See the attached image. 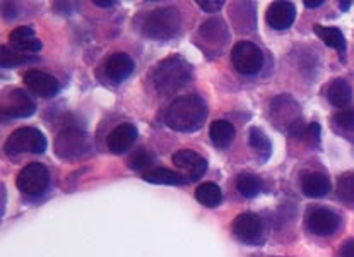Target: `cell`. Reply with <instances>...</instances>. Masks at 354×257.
I'll return each mask as SVG.
<instances>
[{
	"label": "cell",
	"instance_id": "obj_1",
	"mask_svg": "<svg viewBox=\"0 0 354 257\" xmlns=\"http://www.w3.org/2000/svg\"><path fill=\"white\" fill-rule=\"evenodd\" d=\"M165 124L178 132H195L207 118V105L198 95L178 96L165 110Z\"/></svg>",
	"mask_w": 354,
	"mask_h": 257
},
{
	"label": "cell",
	"instance_id": "obj_2",
	"mask_svg": "<svg viewBox=\"0 0 354 257\" xmlns=\"http://www.w3.org/2000/svg\"><path fill=\"white\" fill-rule=\"evenodd\" d=\"M192 78V65L180 55H171L161 60L153 71V85L161 96L176 95L180 89L189 86Z\"/></svg>",
	"mask_w": 354,
	"mask_h": 257
},
{
	"label": "cell",
	"instance_id": "obj_3",
	"mask_svg": "<svg viewBox=\"0 0 354 257\" xmlns=\"http://www.w3.org/2000/svg\"><path fill=\"white\" fill-rule=\"evenodd\" d=\"M182 28V16L176 7H161L146 16L142 23V35L158 42L175 38Z\"/></svg>",
	"mask_w": 354,
	"mask_h": 257
},
{
	"label": "cell",
	"instance_id": "obj_4",
	"mask_svg": "<svg viewBox=\"0 0 354 257\" xmlns=\"http://www.w3.org/2000/svg\"><path fill=\"white\" fill-rule=\"evenodd\" d=\"M342 227V216L325 206H310L305 213V230L319 238L337 233Z\"/></svg>",
	"mask_w": 354,
	"mask_h": 257
},
{
	"label": "cell",
	"instance_id": "obj_5",
	"mask_svg": "<svg viewBox=\"0 0 354 257\" xmlns=\"http://www.w3.org/2000/svg\"><path fill=\"white\" fill-rule=\"evenodd\" d=\"M48 148L46 137L41 130L35 127L16 129L6 141V153L17 157V154H43Z\"/></svg>",
	"mask_w": 354,
	"mask_h": 257
},
{
	"label": "cell",
	"instance_id": "obj_6",
	"mask_svg": "<svg viewBox=\"0 0 354 257\" xmlns=\"http://www.w3.org/2000/svg\"><path fill=\"white\" fill-rule=\"evenodd\" d=\"M89 150H91L89 136L82 129L67 127L55 139V153L62 160L72 161L88 157Z\"/></svg>",
	"mask_w": 354,
	"mask_h": 257
},
{
	"label": "cell",
	"instance_id": "obj_7",
	"mask_svg": "<svg viewBox=\"0 0 354 257\" xmlns=\"http://www.w3.org/2000/svg\"><path fill=\"white\" fill-rule=\"evenodd\" d=\"M231 233L245 245H262L266 242V225L257 213H241L233 220Z\"/></svg>",
	"mask_w": 354,
	"mask_h": 257
},
{
	"label": "cell",
	"instance_id": "obj_8",
	"mask_svg": "<svg viewBox=\"0 0 354 257\" xmlns=\"http://www.w3.org/2000/svg\"><path fill=\"white\" fill-rule=\"evenodd\" d=\"M50 186V172L43 163H30L19 172L16 187L21 194L38 197L46 193Z\"/></svg>",
	"mask_w": 354,
	"mask_h": 257
},
{
	"label": "cell",
	"instance_id": "obj_9",
	"mask_svg": "<svg viewBox=\"0 0 354 257\" xmlns=\"http://www.w3.org/2000/svg\"><path fill=\"white\" fill-rule=\"evenodd\" d=\"M231 62L243 76H254L262 69L263 53L255 43L238 42L231 50Z\"/></svg>",
	"mask_w": 354,
	"mask_h": 257
},
{
	"label": "cell",
	"instance_id": "obj_10",
	"mask_svg": "<svg viewBox=\"0 0 354 257\" xmlns=\"http://www.w3.org/2000/svg\"><path fill=\"white\" fill-rule=\"evenodd\" d=\"M36 112L35 100L23 89H12L2 100V114L10 118H28Z\"/></svg>",
	"mask_w": 354,
	"mask_h": 257
},
{
	"label": "cell",
	"instance_id": "obj_11",
	"mask_svg": "<svg viewBox=\"0 0 354 257\" xmlns=\"http://www.w3.org/2000/svg\"><path fill=\"white\" fill-rule=\"evenodd\" d=\"M23 81L24 85H26V88L39 98H53L60 91L59 81H57L52 74H46V72L43 71H36V69L28 71L26 74H24Z\"/></svg>",
	"mask_w": 354,
	"mask_h": 257
},
{
	"label": "cell",
	"instance_id": "obj_12",
	"mask_svg": "<svg viewBox=\"0 0 354 257\" xmlns=\"http://www.w3.org/2000/svg\"><path fill=\"white\" fill-rule=\"evenodd\" d=\"M171 161L176 168L185 172V177L190 182H195V180H198L205 172H207V161L192 150L176 151V153L173 154Z\"/></svg>",
	"mask_w": 354,
	"mask_h": 257
},
{
	"label": "cell",
	"instance_id": "obj_13",
	"mask_svg": "<svg viewBox=\"0 0 354 257\" xmlns=\"http://www.w3.org/2000/svg\"><path fill=\"white\" fill-rule=\"evenodd\" d=\"M136 71V62L129 53L115 52L104 60V74L115 85H120Z\"/></svg>",
	"mask_w": 354,
	"mask_h": 257
},
{
	"label": "cell",
	"instance_id": "obj_14",
	"mask_svg": "<svg viewBox=\"0 0 354 257\" xmlns=\"http://www.w3.org/2000/svg\"><path fill=\"white\" fill-rule=\"evenodd\" d=\"M137 136H139V130H137L136 125L130 124V122L117 125V127L111 130L106 139L108 150L113 154L127 153L130 148L133 146V143H136Z\"/></svg>",
	"mask_w": 354,
	"mask_h": 257
},
{
	"label": "cell",
	"instance_id": "obj_15",
	"mask_svg": "<svg viewBox=\"0 0 354 257\" xmlns=\"http://www.w3.org/2000/svg\"><path fill=\"white\" fill-rule=\"evenodd\" d=\"M296 17V7L291 2H274L267 9V24L276 31H284L291 28Z\"/></svg>",
	"mask_w": 354,
	"mask_h": 257
},
{
	"label": "cell",
	"instance_id": "obj_16",
	"mask_svg": "<svg viewBox=\"0 0 354 257\" xmlns=\"http://www.w3.org/2000/svg\"><path fill=\"white\" fill-rule=\"evenodd\" d=\"M198 36L204 39V50L207 52V46H216L218 45L219 52L225 48L226 42L230 39V33H227V28L225 21L221 19H209L205 21L204 24L198 30Z\"/></svg>",
	"mask_w": 354,
	"mask_h": 257
},
{
	"label": "cell",
	"instance_id": "obj_17",
	"mask_svg": "<svg viewBox=\"0 0 354 257\" xmlns=\"http://www.w3.org/2000/svg\"><path fill=\"white\" fill-rule=\"evenodd\" d=\"M9 43L12 50L19 53H38L43 46L31 26H19L12 30L9 35Z\"/></svg>",
	"mask_w": 354,
	"mask_h": 257
},
{
	"label": "cell",
	"instance_id": "obj_18",
	"mask_svg": "<svg viewBox=\"0 0 354 257\" xmlns=\"http://www.w3.org/2000/svg\"><path fill=\"white\" fill-rule=\"evenodd\" d=\"M299 187L306 197H324L330 193V180L322 172H308L301 175Z\"/></svg>",
	"mask_w": 354,
	"mask_h": 257
},
{
	"label": "cell",
	"instance_id": "obj_19",
	"mask_svg": "<svg viewBox=\"0 0 354 257\" xmlns=\"http://www.w3.org/2000/svg\"><path fill=\"white\" fill-rule=\"evenodd\" d=\"M144 180L149 184H161V186H185L190 182L183 173L173 172V170L162 168V166L147 170L144 173Z\"/></svg>",
	"mask_w": 354,
	"mask_h": 257
},
{
	"label": "cell",
	"instance_id": "obj_20",
	"mask_svg": "<svg viewBox=\"0 0 354 257\" xmlns=\"http://www.w3.org/2000/svg\"><path fill=\"white\" fill-rule=\"evenodd\" d=\"M328 103L335 108H342L346 105H349L353 98V89L349 86V82L346 79H334V81L328 85L327 91H325Z\"/></svg>",
	"mask_w": 354,
	"mask_h": 257
},
{
	"label": "cell",
	"instance_id": "obj_21",
	"mask_svg": "<svg viewBox=\"0 0 354 257\" xmlns=\"http://www.w3.org/2000/svg\"><path fill=\"white\" fill-rule=\"evenodd\" d=\"M234 125L227 121H214L209 127V136H211L212 144L219 150H225L234 139Z\"/></svg>",
	"mask_w": 354,
	"mask_h": 257
},
{
	"label": "cell",
	"instance_id": "obj_22",
	"mask_svg": "<svg viewBox=\"0 0 354 257\" xmlns=\"http://www.w3.org/2000/svg\"><path fill=\"white\" fill-rule=\"evenodd\" d=\"M313 31H315V35L319 36V38L322 39L327 46L335 48L337 52H341V53L346 52V38L339 28L320 26V24H315V26H313Z\"/></svg>",
	"mask_w": 354,
	"mask_h": 257
},
{
	"label": "cell",
	"instance_id": "obj_23",
	"mask_svg": "<svg viewBox=\"0 0 354 257\" xmlns=\"http://www.w3.org/2000/svg\"><path fill=\"white\" fill-rule=\"evenodd\" d=\"M195 197H197V201L201 202L204 208L209 209L218 208L223 202L221 189H219V186H216V184L212 182H204L202 186H198L197 190H195Z\"/></svg>",
	"mask_w": 354,
	"mask_h": 257
},
{
	"label": "cell",
	"instance_id": "obj_24",
	"mask_svg": "<svg viewBox=\"0 0 354 257\" xmlns=\"http://www.w3.org/2000/svg\"><path fill=\"white\" fill-rule=\"evenodd\" d=\"M236 190L247 199L257 197L260 190H262V180L257 175H254V173H240L236 177Z\"/></svg>",
	"mask_w": 354,
	"mask_h": 257
},
{
	"label": "cell",
	"instance_id": "obj_25",
	"mask_svg": "<svg viewBox=\"0 0 354 257\" xmlns=\"http://www.w3.org/2000/svg\"><path fill=\"white\" fill-rule=\"evenodd\" d=\"M248 141H250L252 150L262 157V161H266L270 157V150L272 148H270L269 137L266 136V132L262 129L252 127L250 132H248Z\"/></svg>",
	"mask_w": 354,
	"mask_h": 257
},
{
	"label": "cell",
	"instance_id": "obj_26",
	"mask_svg": "<svg viewBox=\"0 0 354 257\" xmlns=\"http://www.w3.org/2000/svg\"><path fill=\"white\" fill-rule=\"evenodd\" d=\"M337 197L344 204L354 206V172L341 175L337 184Z\"/></svg>",
	"mask_w": 354,
	"mask_h": 257
},
{
	"label": "cell",
	"instance_id": "obj_27",
	"mask_svg": "<svg viewBox=\"0 0 354 257\" xmlns=\"http://www.w3.org/2000/svg\"><path fill=\"white\" fill-rule=\"evenodd\" d=\"M129 168L140 172V170H151L149 166L154 163V157L151 151H147L146 148H139L136 153H132V157L129 158Z\"/></svg>",
	"mask_w": 354,
	"mask_h": 257
},
{
	"label": "cell",
	"instance_id": "obj_28",
	"mask_svg": "<svg viewBox=\"0 0 354 257\" xmlns=\"http://www.w3.org/2000/svg\"><path fill=\"white\" fill-rule=\"evenodd\" d=\"M24 62H30V59L24 57V53L16 52V50H10L7 46H2V67H16V65H21Z\"/></svg>",
	"mask_w": 354,
	"mask_h": 257
},
{
	"label": "cell",
	"instance_id": "obj_29",
	"mask_svg": "<svg viewBox=\"0 0 354 257\" xmlns=\"http://www.w3.org/2000/svg\"><path fill=\"white\" fill-rule=\"evenodd\" d=\"M332 121H334V124L337 125L339 129L348 130V132H354V108L337 112Z\"/></svg>",
	"mask_w": 354,
	"mask_h": 257
},
{
	"label": "cell",
	"instance_id": "obj_30",
	"mask_svg": "<svg viewBox=\"0 0 354 257\" xmlns=\"http://www.w3.org/2000/svg\"><path fill=\"white\" fill-rule=\"evenodd\" d=\"M303 136H305V139H308L310 143L319 144L320 143V125L317 124V122H313V124H310L308 127H306L305 132H303Z\"/></svg>",
	"mask_w": 354,
	"mask_h": 257
},
{
	"label": "cell",
	"instance_id": "obj_31",
	"mask_svg": "<svg viewBox=\"0 0 354 257\" xmlns=\"http://www.w3.org/2000/svg\"><path fill=\"white\" fill-rule=\"evenodd\" d=\"M223 6H225V2H223V0H218V2H214V0H201V2H198V7L209 14L218 12Z\"/></svg>",
	"mask_w": 354,
	"mask_h": 257
},
{
	"label": "cell",
	"instance_id": "obj_32",
	"mask_svg": "<svg viewBox=\"0 0 354 257\" xmlns=\"http://www.w3.org/2000/svg\"><path fill=\"white\" fill-rule=\"evenodd\" d=\"M339 257H354V238H348L339 247Z\"/></svg>",
	"mask_w": 354,
	"mask_h": 257
},
{
	"label": "cell",
	"instance_id": "obj_33",
	"mask_svg": "<svg viewBox=\"0 0 354 257\" xmlns=\"http://www.w3.org/2000/svg\"><path fill=\"white\" fill-rule=\"evenodd\" d=\"M115 3V0H95V6L97 7H111Z\"/></svg>",
	"mask_w": 354,
	"mask_h": 257
},
{
	"label": "cell",
	"instance_id": "obj_34",
	"mask_svg": "<svg viewBox=\"0 0 354 257\" xmlns=\"http://www.w3.org/2000/svg\"><path fill=\"white\" fill-rule=\"evenodd\" d=\"M322 3H324V0H305V6L312 7V9H315V7H320Z\"/></svg>",
	"mask_w": 354,
	"mask_h": 257
},
{
	"label": "cell",
	"instance_id": "obj_35",
	"mask_svg": "<svg viewBox=\"0 0 354 257\" xmlns=\"http://www.w3.org/2000/svg\"><path fill=\"white\" fill-rule=\"evenodd\" d=\"M349 6H351V2H342V3H341V9H342V10H348Z\"/></svg>",
	"mask_w": 354,
	"mask_h": 257
}]
</instances>
